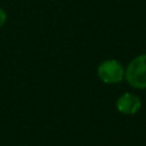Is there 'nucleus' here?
<instances>
[{
  "label": "nucleus",
  "mask_w": 146,
  "mask_h": 146,
  "mask_svg": "<svg viewBox=\"0 0 146 146\" xmlns=\"http://www.w3.org/2000/svg\"><path fill=\"white\" fill-rule=\"evenodd\" d=\"M97 74L104 83H119L124 79V67L116 59H107L99 64Z\"/></svg>",
  "instance_id": "nucleus-2"
},
{
  "label": "nucleus",
  "mask_w": 146,
  "mask_h": 146,
  "mask_svg": "<svg viewBox=\"0 0 146 146\" xmlns=\"http://www.w3.org/2000/svg\"><path fill=\"white\" fill-rule=\"evenodd\" d=\"M6 21H7V14L2 8H0V27L5 25Z\"/></svg>",
  "instance_id": "nucleus-4"
},
{
  "label": "nucleus",
  "mask_w": 146,
  "mask_h": 146,
  "mask_svg": "<svg viewBox=\"0 0 146 146\" xmlns=\"http://www.w3.org/2000/svg\"><path fill=\"white\" fill-rule=\"evenodd\" d=\"M116 110L125 115H133L141 108L140 98L132 92H124L116 100Z\"/></svg>",
  "instance_id": "nucleus-3"
},
{
  "label": "nucleus",
  "mask_w": 146,
  "mask_h": 146,
  "mask_svg": "<svg viewBox=\"0 0 146 146\" xmlns=\"http://www.w3.org/2000/svg\"><path fill=\"white\" fill-rule=\"evenodd\" d=\"M124 79L136 89H146V54L135 57L124 68Z\"/></svg>",
  "instance_id": "nucleus-1"
}]
</instances>
